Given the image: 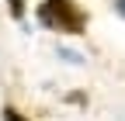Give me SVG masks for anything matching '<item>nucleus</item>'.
Returning a JSON list of instances; mask_svg holds the SVG:
<instances>
[{
	"label": "nucleus",
	"mask_w": 125,
	"mask_h": 121,
	"mask_svg": "<svg viewBox=\"0 0 125 121\" xmlns=\"http://www.w3.org/2000/svg\"><path fill=\"white\" fill-rule=\"evenodd\" d=\"M7 7H10V17H24V0H7Z\"/></svg>",
	"instance_id": "nucleus-2"
},
{
	"label": "nucleus",
	"mask_w": 125,
	"mask_h": 121,
	"mask_svg": "<svg viewBox=\"0 0 125 121\" xmlns=\"http://www.w3.org/2000/svg\"><path fill=\"white\" fill-rule=\"evenodd\" d=\"M38 24L52 28V31H62V35H80L87 28V14L76 7V0H42Z\"/></svg>",
	"instance_id": "nucleus-1"
},
{
	"label": "nucleus",
	"mask_w": 125,
	"mask_h": 121,
	"mask_svg": "<svg viewBox=\"0 0 125 121\" xmlns=\"http://www.w3.org/2000/svg\"><path fill=\"white\" fill-rule=\"evenodd\" d=\"M115 10L122 14V17H125V0H115Z\"/></svg>",
	"instance_id": "nucleus-4"
},
{
	"label": "nucleus",
	"mask_w": 125,
	"mask_h": 121,
	"mask_svg": "<svg viewBox=\"0 0 125 121\" xmlns=\"http://www.w3.org/2000/svg\"><path fill=\"white\" fill-rule=\"evenodd\" d=\"M4 121H28L21 111H14V107H4Z\"/></svg>",
	"instance_id": "nucleus-3"
}]
</instances>
